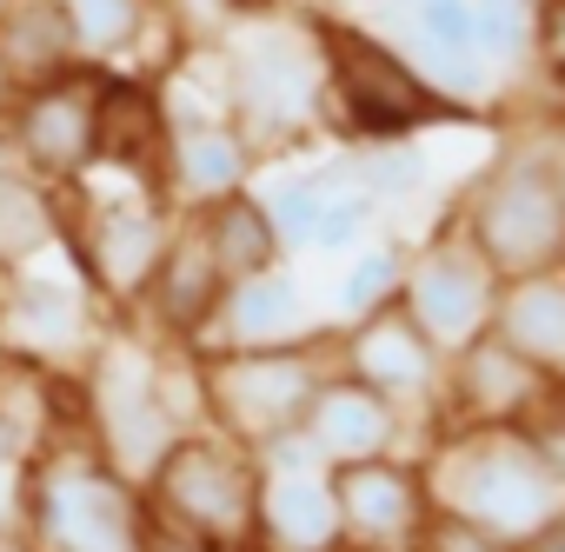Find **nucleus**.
Returning a JSON list of instances; mask_svg holds the SVG:
<instances>
[{
    "label": "nucleus",
    "mask_w": 565,
    "mask_h": 552,
    "mask_svg": "<svg viewBox=\"0 0 565 552\" xmlns=\"http://www.w3.org/2000/svg\"><path fill=\"white\" fill-rule=\"evenodd\" d=\"M94 81L100 74L81 61V67L41 81V87H21L8 134H14V147H21V160L34 173L81 180L94 167Z\"/></svg>",
    "instance_id": "f8f14e48"
},
{
    "label": "nucleus",
    "mask_w": 565,
    "mask_h": 552,
    "mask_svg": "<svg viewBox=\"0 0 565 552\" xmlns=\"http://www.w3.org/2000/svg\"><path fill=\"white\" fill-rule=\"evenodd\" d=\"M333 360H340L347 373H360L366 386H380L386 400H399L406 413L426 406V400L446 386V353L406 320L399 300H386V307L347 320V333L333 340Z\"/></svg>",
    "instance_id": "ddd939ff"
},
{
    "label": "nucleus",
    "mask_w": 565,
    "mask_h": 552,
    "mask_svg": "<svg viewBox=\"0 0 565 552\" xmlns=\"http://www.w3.org/2000/svg\"><path fill=\"white\" fill-rule=\"evenodd\" d=\"M147 512L186 526L213 552H246L253 545V499H259V459L220 426H186L160 466L147 473Z\"/></svg>",
    "instance_id": "0eeeda50"
},
{
    "label": "nucleus",
    "mask_w": 565,
    "mask_h": 552,
    "mask_svg": "<svg viewBox=\"0 0 565 552\" xmlns=\"http://www.w3.org/2000/svg\"><path fill=\"white\" fill-rule=\"evenodd\" d=\"M226 54V114L253 147H294L320 127L327 107V61L313 28H253Z\"/></svg>",
    "instance_id": "6e6552de"
},
{
    "label": "nucleus",
    "mask_w": 565,
    "mask_h": 552,
    "mask_svg": "<svg viewBox=\"0 0 565 552\" xmlns=\"http://www.w3.org/2000/svg\"><path fill=\"white\" fill-rule=\"evenodd\" d=\"M81 266H87V287L107 294L114 307H140L147 280H153V266L173 240V220L167 206L153 200H100L81 226H67Z\"/></svg>",
    "instance_id": "9b49d317"
},
{
    "label": "nucleus",
    "mask_w": 565,
    "mask_h": 552,
    "mask_svg": "<svg viewBox=\"0 0 565 552\" xmlns=\"http://www.w3.org/2000/svg\"><path fill=\"white\" fill-rule=\"evenodd\" d=\"M41 246H54V206L34 180L0 167V266H21Z\"/></svg>",
    "instance_id": "cd10ccee"
},
{
    "label": "nucleus",
    "mask_w": 565,
    "mask_h": 552,
    "mask_svg": "<svg viewBox=\"0 0 565 552\" xmlns=\"http://www.w3.org/2000/svg\"><path fill=\"white\" fill-rule=\"evenodd\" d=\"M259 206H266L273 233L287 240V246H307V240H313V220H320V193H313V180H307V173H287V180H273V187L259 193Z\"/></svg>",
    "instance_id": "7c9ffc66"
},
{
    "label": "nucleus",
    "mask_w": 565,
    "mask_h": 552,
    "mask_svg": "<svg viewBox=\"0 0 565 552\" xmlns=\"http://www.w3.org/2000/svg\"><path fill=\"white\" fill-rule=\"evenodd\" d=\"M406 253H413L406 240H380V246H366V253L347 266V280H340V314H347V320H360V314H373V307L399 300Z\"/></svg>",
    "instance_id": "c85d7f7f"
},
{
    "label": "nucleus",
    "mask_w": 565,
    "mask_h": 552,
    "mask_svg": "<svg viewBox=\"0 0 565 552\" xmlns=\"http://www.w3.org/2000/svg\"><path fill=\"white\" fill-rule=\"evenodd\" d=\"M532 61L539 74L565 94V0H539V28H532Z\"/></svg>",
    "instance_id": "72a5a7b5"
},
{
    "label": "nucleus",
    "mask_w": 565,
    "mask_h": 552,
    "mask_svg": "<svg viewBox=\"0 0 565 552\" xmlns=\"http://www.w3.org/2000/svg\"><path fill=\"white\" fill-rule=\"evenodd\" d=\"M94 314L74 287L61 280H34V273H14L8 300H0V347L34 353V360H61L74 347H87Z\"/></svg>",
    "instance_id": "4be33fe9"
},
{
    "label": "nucleus",
    "mask_w": 565,
    "mask_h": 552,
    "mask_svg": "<svg viewBox=\"0 0 565 552\" xmlns=\"http://www.w3.org/2000/svg\"><path fill=\"white\" fill-rule=\"evenodd\" d=\"M419 466L433 506L472 519L499 545H519L565 512V473L519 426H446Z\"/></svg>",
    "instance_id": "f257e3e1"
},
{
    "label": "nucleus",
    "mask_w": 565,
    "mask_h": 552,
    "mask_svg": "<svg viewBox=\"0 0 565 552\" xmlns=\"http://www.w3.org/2000/svg\"><path fill=\"white\" fill-rule=\"evenodd\" d=\"M552 380H565V373L532 367L525 353H512V347L486 327L472 347H459V353L446 360L439 400H446L452 426H519V420L539 406V393H545Z\"/></svg>",
    "instance_id": "4468645a"
},
{
    "label": "nucleus",
    "mask_w": 565,
    "mask_h": 552,
    "mask_svg": "<svg viewBox=\"0 0 565 552\" xmlns=\"http://www.w3.org/2000/svg\"><path fill=\"white\" fill-rule=\"evenodd\" d=\"M512 552H565V512H558V519H545V526H539L532 539H519Z\"/></svg>",
    "instance_id": "f704fd0d"
},
{
    "label": "nucleus",
    "mask_w": 565,
    "mask_h": 552,
    "mask_svg": "<svg viewBox=\"0 0 565 552\" xmlns=\"http://www.w3.org/2000/svg\"><path fill=\"white\" fill-rule=\"evenodd\" d=\"M380 14H406V8H419V0H373Z\"/></svg>",
    "instance_id": "4c0bfd02"
},
{
    "label": "nucleus",
    "mask_w": 565,
    "mask_h": 552,
    "mask_svg": "<svg viewBox=\"0 0 565 552\" xmlns=\"http://www.w3.org/2000/svg\"><path fill=\"white\" fill-rule=\"evenodd\" d=\"M333 340L340 333H307L287 347H206L200 353V413L206 426L233 433L239 446H259L307 420L313 386L333 373Z\"/></svg>",
    "instance_id": "39448f33"
},
{
    "label": "nucleus",
    "mask_w": 565,
    "mask_h": 552,
    "mask_svg": "<svg viewBox=\"0 0 565 552\" xmlns=\"http://www.w3.org/2000/svg\"><path fill=\"white\" fill-rule=\"evenodd\" d=\"M61 14L74 28V47L87 67L100 61H120L147 41V21H153V0H61Z\"/></svg>",
    "instance_id": "a878e982"
},
{
    "label": "nucleus",
    "mask_w": 565,
    "mask_h": 552,
    "mask_svg": "<svg viewBox=\"0 0 565 552\" xmlns=\"http://www.w3.org/2000/svg\"><path fill=\"white\" fill-rule=\"evenodd\" d=\"M333 499H340V526H347V552H406L419 545L426 519H433V492H426V466L406 453H373V459H340L327 466Z\"/></svg>",
    "instance_id": "9d476101"
},
{
    "label": "nucleus",
    "mask_w": 565,
    "mask_h": 552,
    "mask_svg": "<svg viewBox=\"0 0 565 552\" xmlns=\"http://www.w3.org/2000/svg\"><path fill=\"white\" fill-rule=\"evenodd\" d=\"M226 8H233V14H273L279 0H226Z\"/></svg>",
    "instance_id": "e433bc0d"
},
{
    "label": "nucleus",
    "mask_w": 565,
    "mask_h": 552,
    "mask_svg": "<svg viewBox=\"0 0 565 552\" xmlns=\"http://www.w3.org/2000/svg\"><path fill=\"white\" fill-rule=\"evenodd\" d=\"M419 545H426V552H512V545H499L492 532H479L472 519H459V512H446V506H433Z\"/></svg>",
    "instance_id": "473e14b6"
},
{
    "label": "nucleus",
    "mask_w": 565,
    "mask_h": 552,
    "mask_svg": "<svg viewBox=\"0 0 565 552\" xmlns=\"http://www.w3.org/2000/svg\"><path fill=\"white\" fill-rule=\"evenodd\" d=\"M353 167H360V187L373 200H406V193L426 187V153L413 147V134L406 140H366V147H353Z\"/></svg>",
    "instance_id": "c756f323"
},
{
    "label": "nucleus",
    "mask_w": 565,
    "mask_h": 552,
    "mask_svg": "<svg viewBox=\"0 0 565 552\" xmlns=\"http://www.w3.org/2000/svg\"><path fill=\"white\" fill-rule=\"evenodd\" d=\"M246 552H347L340 499L327 466L307 473H266L259 466V499H253V545Z\"/></svg>",
    "instance_id": "6ab92c4d"
},
{
    "label": "nucleus",
    "mask_w": 565,
    "mask_h": 552,
    "mask_svg": "<svg viewBox=\"0 0 565 552\" xmlns=\"http://www.w3.org/2000/svg\"><path fill=\"white\" fill-rule=\"evenodd\" d=\"M373 213H380V200L373 193H340V200H320V220H313V253H347V246H360L366 240V226H373Z\"/></svg>",
    "instance_id": "2f4dec72"
},
{
    "label": "nucleus",
    "mask_w": 565,
    "mask_h": 552,
    "mask_svg": "<svg viewBox=\"0 0 565 552\" xmlns=\"http://www.w3.org/2000/svg\"><path fill=\"white\" fill-rule=\"evenodd\" d=\"M532 28H539V0H472V41H479L486 74L532 67Z\"/></svg>",
    "instance_id": "bb28decb"
},
{
    "label": "nucleus",
    "mask_w": 565,
    "mask_h": 552,
    "mask_svg": "<svg viewBox=\"0 0 565 552\" xmlns=\"http://www.w3.org/2000/svg\"><path fill=\"white\" fill-rule=\"evenodd\" d=\"M167 94L140 74H100L94 81V167L120 173H160L167 153Z\"/></svg>",
    "instance_id": "aec40b11"
},
{
    "label": "nucleus",
    "mask_w": 565,
    "mask_h": 552,
    "mask_svg": "<svg viewBox=\"0 0 565 552\" xmlns=\"http://www.w3.org/2000/svg\"><path fill=\"white\" fill-rule=\"evenodd\" d=\"M492 333L545 373H565V266H539L499 287Z\"/></svg>",
    "instance_id": "5701e85b"
},
{
    "label": "nucleus",
    "mask_w": 565,
    "mask_h": 552,
    "mask_svg": "<svg viewBox=\"0 0 565 552\" xmlns=\"http://www.w3.org/2000/svg\"><path fill=\"white\" fill-rule=\"evenodd\" d=\"M21 532L34 552H140L147 492L94 439H61L21 473Z\"/></svg>",
    "instance_id": "7ed1b4c3"
},
{
    "label": "nucleus",
    "mask_w": 565,
    "mask_h": 552,
    "mask_svg": "<svg viewBox=\"0 0 565 552\" xmlns=\"http://www.w3.org/2000/svg\"><path fill=\"white\" fill-rule=\"evenodd\" d=\"M307 439L320 446V459L327 466H340V459H373V453H399V439H406V406L399 400H386L380 386H366L360 373H347L340 360H333V373L313 386V400H307Z\"/></svg>",
    "instance_id": "f3484780"
},
{
    "label": "nucleus",
    "mask_w": 565,
    "mask_h": 552,
    "mask_svg": "<svg viewBox=\"0 0 565 552\" xmlns=\"http://www.w3.org/2000/svg\"><path fill=\"white\" fill-rule=\"evenodd\" d=\"M259 173V147L226 120V114H186L167 127V153H160V180L173 187V200L186 213L253 187Z\"/></svg>",
    "instance_id": "dca6fc26"
},
{
    "label": "nucleus",
    "mask_w": 565,
    "mask_h": 552,
    "mask_svg": "<svg viewBox=\"0 0 565 552\" xmlns=\"http://www.w3.org/2000/svg\"><path fill=\"white\" fill-rule=\"evenodd\" d=\"M393 28V47L413 61V74L426 87H439L446 100L472 107L486 100V61L472 41V0H419L406 14H380Z\"/></svg>",
    "instance_id": "2eb2a0df"
},
{
    "label": "nucleus",
    "mask_w": 565,
    "mask_h": 552,
    "mask_svg": "<svg viewBox=\"0 0 565 552\" xmlns=\"http://www.w3.org/2000/svg\"><path fill=\"white\" fill-rule=\"evenodd\" d=\"M499 273L486 266V253L459 233V220H446L426 246L406 253V280H399V307L406 320L452 360L459 347H472L492 327L499 307Z\"/></svg>",
    "instance_id": "1a4fd4ad"
},
{
    "label": "nucleus",
    "mask_w": 565,
    "mask_h": 552,
    "mask_svg": "<svg viewBox=\"0 0 565 552\" xmlns=\"http://www.w3.org/2000/svg\"><path fill=\"white\" fill-rule=\"evenodd\" d=\"M67 67H81V47L61 0H0V81L41 87Z\"/></svg>",
    "instance_id": "b1692460"
},
{
    "label": "nucleus",
    "mask_w": 565,
    "mask_h": 552,
    "mask_svg": "<svg viewBox=\"0 0 565 552\" xmlns=\"http://www.w3.org/2000/svg\"><path fill=\"white\" fill-rule=\"evenodd\" d=\"M81 380H87V439L100 446V459L114 473L147 486L160 453L186 433V413L173 406L167 353H153L134 333H107Z\"/></svg>",
    "instance_id": "423d86ee"
},
{
    "label": "nucleus",
    "mask_w": 565,
    "mask_h": 552,
    "mask_svg": "<svg viewBox=\"0 0 565 552\" xmlns=\"http://www.w3.org/2000/svg\"><path fill=\"white\" fill-rule=\"evenodd\" d=\"M313 28V47L327 61V107L320 120H333L347 140H406L419 127H439V120H472V107L446 100L439 87H426L413 74V61L366 34L360 21H340V14H307Z\"/></svg>",
    "instance_id": "f03ea898"
},
{
    "label": "nucleus",
    "mask_w": 565,
    "mask_h": 552,
    "mask_svg": "<svg viewBox=\"0 0 565 552\" xmlns=\"http://www.w3.org/2000/svg\"><path fill=\"white\" fill-rule=\"evenodd\" d=\"M307 333H320V327H313L307 294L287 266H259L246 280H226V300L206 327L213 347H287V340H307ZM206 340H200V353H206Z\"/></svg>",
    "instance_id": "412c9836"
},
{
    "label": "nucleus",
    "mask_w": 565,
    "mask_h": 552,
    "mask_svg": "<svg viewBox=\"0 0 565 552\" xmlns=\"http://www.w3.org/2000/svg\"><path fill=\"white\" fill-rule=\"evenodd\" d=\"M193 220H200V233H206V246H213L226 280H246V273H259V266H279V253H287V240L273 233L259 193H246V187L213 200V206H200Z\"/></svg>",
    "instance_id": "393cba45"
},
{
    "label": "nucleus",
    "mask_w": 565,
    "mask_h": 552,
    "mask_svg": "<svg viewBox=\"0 0 565 552\" xmlns=\"http://www.w3.org/2000/svg\"><path fill=\"white\" fill-rule=\"evenodd\" d=\"M220 300H226V273H220V259H213L200 220L173 226V240H167V253H160V266H153V280H147V294H140L153 333H160V340H180V347H200L206 327H213V314H220Z\"/></svg>",
    "instance_id": "a211bd4d"
},
{
    "label": "nucleus",
    "mask_w": 565,
    "mask_h": 552,
    "mask_svg": "<svg viewBox=\"0 0 565 552\" xmlns=\"http://www.w3.org/2000/svg\"><path fill=\"white\" fill-rule=\"evenodd\" d=\"M0 552H34V539H28V532H8V526H0Z\"/></svg>",
    "instance_id": "c9c22d12"
},
{
    "label": "nucleus",
    "mask_w": 565,
    "mask_h": 552,
    "mask_svg": "<svg viewBox=\"0 0 565 552\" xmlns=\"http://www.w3.org/2000/svg\"><path fill=\"white\" fill-rule=\"evenodd\" d=\"M406 552H426V545H406Z\"/></svg>",
    "instance_id": "58836bf2"
},
{
    "label": "nucleus",
    "mask_w": 565,
    "mask_h": 552,
    "mask_svg": "<svg viewBox=\"0 0 565 552\" xmlns=\"http://www.w3.org/2000/svg\"><path fill=\"white\" fill-rule=\"evenodd\" d=\"M452 220L499 280L565 266V167L539 147H512L472 180Z\"/></svg>",
    "instance_id": "20e7f679"
}]
</instances>
